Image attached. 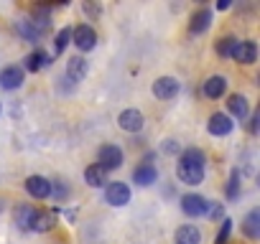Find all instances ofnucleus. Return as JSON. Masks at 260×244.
Masks as SVG:
<instances>
[{
    "instance_id": "f257e3e1",
    "label": "nucleus",
    "mask_w": 260,
    "mask_h": 244,
    "mask_svg": "<svg viewBox=\"0 0 260 244\" xmlns=\"http://www.w3.org/2000/svg\"><path fill=\"white\" fill-rule=\"evenodd\" d=\"M176 173H179V181L186 183V186H197V183H202V181H204V153L197 150V148L184 150L181 158H179Z\"/></svg>"
},
{
    "instance_id": "f03ea898",
    "label": "nucleus",
    "mask_w": 260,
    "mask_h": 244,
    "mask_svg": "<svg viewBox=\"0 0 260 244\" xmlns=\"http://www.w3.org/2000/svg\"><path fill=\"white\" fill-rule=\"evenodd\" d=\"M72 38H74L72 44H74L79 51H92V49L97 46V33H94V28L87 26V23L72 28Z\"/></svg>"
},
{
    "instance_id": "7ed1b4c3",
    "label": "nucleus",
    "mask_w": 260,
    "mask_h": 244,
    "mask_svg": "<svg viewBox=\"0 0 260 244\" xmlns=\"http://www.w3.org/2000/svg\"><path fill=\"white\" fill-rule=\"evenodd\" d=\"M97 166L105 171H115L122 166V150L117 145H102L97 153Z\"/></svg>"
},
{
    "instance_id": "20e7f679",
    "label": "nucleus",
    "mask_w": 260,
    "mask_h": 244,
    "mask_svg": "<svg viewBox=\"0 0 260 244\" xmlns=\"http://www.w3.org/2000/svg\"><path fill=\"white\" fill-rule=\"evenodd\" d=\"M56 226V211L54 209H36L34 211V216H31V224H28V229H34V231H51Z\"/></svg>"
},
{
    "instance_id": "39448f33",
    "label": "nucleus",
    "mask_w": 260,
    "mask_h": 244,
    "mask_svg": "<svg viewBox=\"0 0 260 244\" xmlns=\"http://www.w3.org/2000/svg\"><path fill=\"white\" fill-rule=\"evenodd\" d=\"M207 209H209V201L204 196H199V193L181 196V211L186 216H202V214H207Z\"/></svg>"
},
{
    "instance_id": "423d86ee",
    "label": "nucleus",
    "mask_w": 260,
    "mask_h": 244,
    "mask_svg": "<svg viewBox=\"0 0 260 244\" xmlns=\"http://www.w3.org/2000/svg\"><path fill=\"white\" fill-rule=\"evenodd\" d=\"M232 128H235L232 117H230V114H222V112H214V114L209 117V125H207V130H209L212 135H217V138L230 135V133H232Z\"/></svg>"
},
{
    "instance_id": "0eeeda50",
    "label": "nucleus",
    "mask_w": 260,
    "mask_h": 244,
    "mask_svg": "<svg viewBox=\"0 0 260 244\" xmlns=\"http://www.w3.org/2000/svg\"><path fill=\"white\" fill-rule=\"evenodd\" d=\"M105 201L110 206H125L130 201V188L127 183H107V191H105Z\"/></svg>"
},
{
    "instance_id": "6e6552de",
    "label": "nucleus",
    "mask_w": 260,
    "mask_h": 244,
    "mask_svg": "<svg viewBox=\"0 0 260 244\" xmlns=\"http://www.w3.org/2000/svg\"><path fill=\"white\" fill-rule=\"evenodd\" d=\"M179 82L174 79V76H161V79H156L153 82V94L158 97V99H174L176 94H179Z\"/></svg>"
},
{
    "instance_id": "1a4fd4ad",
    "label": "nucleus",
    "mask_w": 260,
    "mask_h": 244,
    "mask_svg": "<svg viewBox=\"0 0 260 244\" xmlns=\"http://www.w3.org/2000/svg\"><path fill=\"white\" fill-rule=\"evenodd\" d=\"M117 125H120L125 133H138V130H143V114H141L138 109H125V112H120V117H117Z\"/></svg>"
},
{
    "instance_id": "9d476101",
    "label": "nucleus",
    "mask_w": 260,
    "mask_h": 244,
    "mask_svg": "<svg viewBox=\"0 0 260 244\" xmlns=\"http://www.w3.org/2000/svg\"><path fill=\"white\" fill-rule=\"evenodd\" d=\"M232 59L240 61V64H252L257 59V44L255 41H237V46L232 51Z\"/></svg>"
},
{
    "instance_id": "9b49d317",
    "label": "nucleus",
    "mask_w": 260,
    "mask_h": 244,
    "mask_svg": "<svg viewBox=\"0 0 260 244\" xmlns=\"http://www.w3.org/2000/svg\"><path fill=\"white\" fill-rule=\"evenodd\" d=\"M156 178H158V168H156L151 160L141 163V166L133 171V181H136L138 186H151V183H156Z\"/></svg>"
},
{
    "instance_id": "f8f14e48",
    "label": "nucleus",
    "mask_w": 260,
    "mask_h": 244,
    "mask_svg": "<svg viewBox=\"0 0 260 244\" xmlns=\"http://www.w3.org/2000/svg\"><path fill=\"white\" fill-rule=\"evenodd\" d=\"M26 191H28V196H34V198H49V196H51V183H49L44 176H31V178L26 181Z\"/></svg>"
},
{
    "instance_id": "ddd939ff",
    "label": "nucleus",
    "mask_w": 260,
    "mask_h": 244,
    "mask_svg": "<svg viewBox=\"0 0 260 244\" xmlns=\"http://www.w3.org/2000/svg\"><path fill=\"white\" fill-rule=\"evenodd\" d=\"M23 84V69L21 66H6L0 71V87L3 89H18Z\"/></svg>"
},
{
    "instance_id": "4468645a",
    "label": "nucleus",
    "mask_w": 260,
    "mask_h": 244,
    "mask_svg": "<svg viewBox=\"0 0 260 244\" xmlns=\"http://www.w3.org/2000/svg\"><path fill=\"white\" fill-rule=\"evenodd\" d=\"M224 92H227V79H224V76H209V79L204 82V97L219 99Z\"/></svg>"
},
{
    "instance_id": "2eb2a0df",
    "label": "nucleus",
    "mask_w": 260,
    "mask_h": 244,
    "mask_svg": "<svg viewBox=\"0 0 260 244\" xmlns=\"http://www.w3.org/2000/svg\"><path fill=\"white\" fill-rule=\"evenodd\" d=\"M212 26V13L207 8H199L194 16H191V23H189V31L191 33H204L207 28Z\"/></svg>"
},
{
    "instance_id": "dca6fc26",
    "label": "nucleus",
    "mask_w": 260,
    "mask_h": 244,
    "mask_svg": "<svg viewBox=\"0 0 260 244\" xmlns=\"http://www.w3.org/2000/svg\"><path fill=\"white\" fill-rule=\"evenodd\" d=\"M84 76H87V59L74 56V59L67 64V79H69V82H82Z\"/></svg>"
},
{
    "instance_id": "f3484780",
    "label": "nucleus",
    "mask_w": 260,
    "mask_h": 244,
    "mask_svg": "<svg viewBox=\"0 0 260 244\" xmlns=\"http://www.w3.org/2000/svg\"><path fill=\"white\" fill-rule=\"evenodd\" d=\"M84 181H87V186H92V188H100V186H107V183H110V181H107V171L100 168L97 163L84 171Z\"/></svg>"
},
{
    "instance_id": "a211bd4d",
    "label": "nucleus",
    "mask_w": 260,
    "mask_h": 244,
    "mask_svg": "<svg viewBox=\"0 0 260 244\" xmlns=\"http://www.w3.org/2000/svg\"><path fill=\"white\" fill-rule=\"evenodd\" d=\"M227 109H230V114H232V117H237V119H245V117H247V112H250L247 99H245L242 94H232V97L227 99Z\"/></svg>"
},
{
    "instance_id": "6ab92c4d",
    "label": "nucleus",
    "mask_w": 260,
    "mask_h": 244,
    "mask_svg": "<svg viewBox=\"0 0 260 244\" xmlns=\"http://www.w3.org/2000/svg\"><path fill=\"white\" fill-rule=\"evenodd\" d=\"M242 231H245L247 239H257V236H260V211H257V209H252V211L245 216Z\"/></svg>"
},
{
    "instance_id": "aec40b11",
    "label": "nucleus",
    "mask_w": 260,
    "mask_h": 244,
    "mask_svg": "<svg viewBox=\"0 0 260 244\" xmlns=\"http://www.w3.org/2000/svg\"><path fill=\"white\" fill-rule=\"evenodd\" d=\"M199 241H202V231H199L197 226H191V224L179 226V231H176V244H199Z\"/></svg>"
},
{
    "instance_id": "412c9836",
    "label": "nucleus",
    "mask_w": 260,
    "mask_h": 244,
    "mask_svg": "<svg viewBox=\"0 0 260 244\" xmlns=\"http://www.w3.org/2000/svg\"><path fill=\"white\" fill-rule=\"evenodd\" d=\"M16 33H18L23 41H28V44H39V38H41V31H39L31 21H18V23H16Z\"/></svg>"
},
{
    "instance_id": "4be33fe9",
    "label": "nucleus",
    "mask_w": 260,
    "mask_h": 244,
    "mask_svg": "<svg viewBox=\"0 0 260 244\" xmlns=\"http://www.w3.org/2000/svg\"><path fill=\"white\" fill-rule=\"evenodd\" d=\"M49 64H51V56L44 54L41 49H36L34 54L26 56V69H28V71H41V69H46Z\"/></svg>"
},
{
    "instance_id": "5701e85b",
    "label": "nucleus",
    "mask_w": 260,
    "mask_h": 244,
    "mask_svg": "<svg viewBox=\"0 0 260 244\" xmlns=\"http://www.w3.org/2000/svg\"><path fill=\"white\" fill-rule=\"evenodd\" d=\"M49 21H51V11H49V8H41V6L34 8V13H31V23H34L41 33L49 28Z\"/></svg>"
},
{
    "instance_id": "b1692460",
    "label": "nucleus",
    "mask_w": 260,
    "mask_h": 244,
    "mask_svg": "<svg viewBox=\"0 0 260 244\" xmlns=\"http://www.w3.org/2000/svg\"><path fill=\"white\" fill-rule=\"evenodd\" d=\"M235 46H237V38H235V36H224V38H219V41L214 44V51H217L222 59H230L232 51H235Z\"/></svg>"
},
{
    "instance_id": "393cba45",
    "label": "nucleus",
    "mask_w": 260,
    "mask_h": 244,
    "mask_svg": "<svg viewBox=\"0 0 260 244\" xmlns=\"http://www.w3.org/2000/svg\"><path fill=\"white\" fill-rule=\"evenodd\" d=\"M34 211H36V209H34V206H28V204H21V206H16V224H18L21 229H28Z\"/></svg>"
},
{
    "instance_id": "a878e982",
    "label": "nucleus",
    "mask_w": 260,
    "mask_h": 244,
    "mask_svg": "<svg viewBox=\"0 0 260 244\" xmlns=\"http://www.w3.org/2000/svg\"><path fill=\"white\" fill-rule=\"evenodd\" d=\"M69 38H72V28H61L59 36H56V41H54V51H56V56L64 54V49L69 46Z\"/></svg>"
},
{
    "instance_id": "bb28decb",
    "label": "nucleus",
    "mask_w": 260,
    "mask_h": 244,
    "mask_svg": "<svg viewBox=\"0 0 260 244\" xmlns=\"http://www.w3.org/2000/svg\"><path fill=\"white\" fill-rule=\"evenodd\" d=\"M230 234H232V221L230 219H222V229L217 231V244H227V239H230Z\"/></svg>"
},
{
    "instance_id": "cd10ccee",
    "label": "nucleus",
    "mask_w": 260,
    "mask_h": 244,
    "mask_svg": "<svg viewBox=\"0 0 260 244\" xmlns=\"http://www.w3.org/2000/svg\"><path fill=\"white\" fill-rule=\"evenodd\" d=\"M240 193V178H237V171L230 176V183H227V198H237Z\"/></svg>"
},
{
    "instance_id": "c85d7f7f",
    "label": "nucleus",
    "mask_w": 260,
    "mask_h": 244,
    "mask_svg": "<svg viewBox=\"0 0 260 244\" xmlns=\"http://www.w3.org/2000/svg\"><path fill=\"white\" fill-rule=\"evenodd\" d=\"M51 193H54L56 201H64V198L69 196V188L64 186V181H56V186H51Z\"/></svg>"
},
{
    "instance_id": "c756f323",
    "label": "nucleus",
    "mask_w": 260,
    "mask_h": 244,
    "mask_svg": "<svg viewBox=\"0 0 260 244\" xmlns=\"http://www.w3.org/2000/svg\"><path fill=\"white\" fill-rule=\"evenodd\" d=\"M207 211H209L212 219H224V206H222V204H209Z\"/></svg>"
},
{
    "instance_id": "7c9ffc66",
    "label": "nucleus",
    "mask_w": 260,
    "mask_h": 244,
    "mask_svg": "<svg viewBox=\"0 0 260 244\" xmlns=\"http://www.w3.org/2000/svg\"><path fill=\"white\" fill-rule=\"evenodd\" d=\"M84 11H87L89 16H100V13H102V8L94 6V3H84Z\"/></svg>"
},
{
    "instance_id": "2f4dec72",
    "label": "nucleus",
    "mask_w": 260,
    "mask_h": 244,
    "mask_svg": "<svg viewBox=\"0 0 260 244\" xmlns=\"http://www.w3.org/2000/svg\"><path fill=\"white\" fill-rule=\"evenodd\" d=\"M257 122H260V117H257V114H255V117H252V119H250V133H252V135H255V133H257Z\"/></svg>"
}]
</instances>
